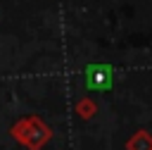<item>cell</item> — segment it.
Listing matches in <instances>:
<instances>
[{
	"instance_id": "cell-1",
	"label": "cell",
	"mask_w": 152,
	"mask_h": 150,
	"mask_svg": "<svg viewBox=\"0 0 152 150\" xmlns=\"http://www.w3.org/2000/svg\"><path fill=\"white\" fill-rule=\"evenodd\" d=\"M12 138L31 150H40L45 140H50V129L38 119V117H21L14 121V126L10 129Z\"/></svg>"
},
{
	"instance_id": "cell-2",
	"label": "cell",
	"mask_w": 152,
	"mask_h": 150,
	"mask_svg": "<svg viewBox=\"0 0 152 150\" xmlns=\"http://www.w3.org/2000/svg\"><path fill=\"white\" fill-rule=\"evenodd\" d=\"M86 83H88V88H95V90L109 88L112 86V69L109 67H102V64L88 67L86 69Z\"/></svg>"
}]
</instances>
